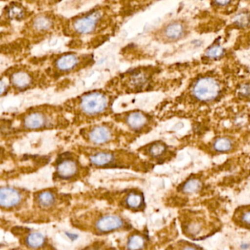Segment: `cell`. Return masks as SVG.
Returning a JSON list of instances; mask_svg holds the SVG:
<instances>
[{"mask_svg":"<svg viewBox=\"0 0 250 250\" xmlns=\"http://www.w3.org/2000/svg\"><path fill=\"white\" fill-rule=\"evenodd\" d=\"M115 99L116 96L111 92L94 90L69 99L62 106L71 117L72 125L84 126L112 116Z\"/></svg>","mask_w":250,"mask_h":250,"instance_id":"1","label":"cell"},{"mask_svg":"<svg viewBox=\"0 0 250 250\" xmlns=\"http://www.w3.org/2000/svg\"><path fill=\"white\" fill-rule=\"evenodd\" d=\"M72 197L61 192L55 187L43 188L33 193L32 206L17 213L23 222L43 223L61 220L68 213Z\"/></svg>","mask_w":250,"mask_h":250,"instance_id":"2","label":"cell"},{"mask_svg":"<svg viewBox=\"0 0 250 250\" xmlns=\"http://www.w3.org/2000/svg\"><path fill=\"white\" fill-rule=\"evenodd\" d=\"M77 152L88 162L89 166L95 169H128L137 172H146L150 169L138 152L121 147H100L80 146Z\"/></svg>","mask_w":250,"mask_h":250,"instance_id":"3","label":"cell"},{"mask_svg":"<svg viewBox=\"0 0 250 250\" xmlns=\"http://www.w3.org/2000/svg\"><path fill=\"white\" fill-rule=\"evenodd\" d=\"M74 228L98 236L133 229L129 219L118 209L92 208L71 216Z\"/></svg>","mask_w":250,"mask_h":250,"instance_id":"4","label":"cell"},{"mask_svg":"<svg viewBox=\"0 0 250 250\" xmlns=\"http://www.w3.org/2000/svg\"><path fill=\"white\" fill-rule=\"evenodd\" d=\"M15 120L17 125L10 126L15 133L65 129L71 124L63 106L51 104L29 108L17 115Z\"/></svg>","mask_w":250,"mask_h":250,"instance_id":"5","label":"cell"},{"mask_svg":"<svg viewBox=\"0 0 250 250\" xmlns=\"http://www.w3.org/2000/svg\"><path fill=\"white\" fill-rule=\"evenodd\" d=\"M79 134L87 146L100 147L127 146L138 137L115 121H102L84 125L80 128Z\"/></svg>","mask_w":250,"mask_h":250,"instance_id":"6","label":"cell"},{"mask_svg":"<svg viewBox=\"0 0 250 250\" xmlns=\"http://www.w3.org/2000/svg\"><path fill=\"white\" fill-rule=\"evenodd\" d=\"M80 156L78 152L69 150L60 153L53 163V181L71 184L85 179L90 174V169L83 165Z\"/></svg>","mask_w":250,"mask_h":250,"instance_id":"7","label":"cell"},{"mask_svg":"<svg viewBox=\"0 0 250 250\" xmlns=\"http://www.w3.org/2000/svg\"><path fill=\"white\" fill-rule=\"evenodd\" d=\"M101 198L118 208L138 213L145 210L146 199L141 190L126 188L121 191H106L101 192Z\"/></svg>","mask_w":250,"mask_h":250,"instance_id":"8","label":"cell"},{"mask_svg":"<svg viewBox=\"0 0 250 250\" xmlns=\"http://www.w3.org/2000/svg\"><path fill=\"white\" fill-rule=\"evenodd\" d=\"M33 194L21 187L5 186L0 190V207L2 212L20 213L30 207Z\"/></svg>","mask_w":250,"mask_h":250,"instance_id":"9","label":"cell"},{"mask_svg":"<svg viewBox=\"0 0 250 250\" xmlns=\"http://www.w3.org/2000/svg\"><path fill=\"white\" fill-rule=\"evenodd\" d=\"M117 124H121L137 137L147 134L152 128L153 118L147 112L140 109H131L111 116Z\"/></svg>","mask_w":250,"mask_h":250,"instance_id":"10","label":"cell"},{"mask_svg":"<svg viewBox=\"0 0 250 250\" xmlns=\"http://www.w3.org/2000/svg\"><path fill=\"white\" fill-rule=\"evenodd\" d=\"M11 232L19 240L20 245L24 248L32 250L53 248L46 235L31 228L24 226H14L11 228Z\"/></svg>","mask_w":250,"mask_h":250,"instance_id":"11","label":"cell"},{"mask_svg":"<svg viewBox=\"0 0 250 250\" xmlns=\"http://www.w3.org/2000/svg\"><path fill=\"white\" fill-rule=\"evenodd\" d=\"M104 19V12L102 9H96L85 13L72 20L71 23V31L78 36L92 34L99 30Z\"/></svg>","mask_w":250,"mask_h":250,"instance_id":"12","label":"cell"},{"mask_svg":"<svg viewBox=\"0 0 250 250\" xmlns=\"http://www.w3.org/2000/svg\"><path fill=\"white\" fill-rule=\"evenodd\" d=\"M220 84L213 77H202L197 80L192 87V94L200 102L214 100L220 93Z\"/></svg>","mask_w":250,"mask_h":250,"instance_id":"13","label":"cell"},{"mask_svg":"<svg viewBox=\"0 0 250 250\" xmlns=\"http://www.w3.org/2000/svg\"><path fill=\"white\" fill-rule=\"evenodd\" d=\"M150 77L145 71L134 70L125 74L121 80V87L125 93H138L147 89Z\"/></svg>","mask_w":250,"mask_h":250,"instance_id":"14","label":"cell"},{"mask_svg":"<svg viewBox=\"0 0 250 250\" xmlns=\"http://www.w3.org/2000/svg\"><path fill=\"white\" fill-rule=\"evenodd\" d=\"M6 79L8 83V90L11 87V88L17 92H24L30 90L36 87L38 83L35 74L32 71L25 69L11 71Z\"/></svg>","mask_w":250,"mask_h":250,"instance_id":"15","label":"cell"},{"mask_svg":"<svg viewBox=\"0 0 250 250\" xmlns=\"http://www.w3.org/2000/svg\"><path fill=\"white\" fill-rule=\"evenodd\" d=\"M55 19L49 14H40L36 16L29 23L28 30L32 34L43 36L54 30Z\"/></svg>","mask_w":250,"mask_h":250,"instance_id":"16","label":"cell"},{"mask_svg":"<svg viewBox=\"0 0 250 250\" xmlns=\"http://www.w3.org/2000/svg\"><path fill=\"white\" fill-rule=\"evenodd\" d=\"M83 57L77 54H62L54 61V68L58 74H69L82 65Z\"/></svg>","mask_w":250,"mask_h":250,"instance_id":"17","label":"cell"},{"mask_svg":"<svg viewBox=\"0 0 250 250\" xmlns=\"http://www.w3.org/2000/svg\"><path fill=\"white\" fill-rule=\"evenodd\" d=\"M185 32V25L181 21H174L166 24L162 29L160 37L165 42H177L184 37Z\"/></svg>","mask_w":250,"mask_h":250,"instance_id":"18","label":"cell"},{"mask_svg":"<svg viewBox=\"0 0 250 250\" xmlns=\"http://www.w3.org/2000/svg\"><path fill=\"white\" fill-rule=\"evenodd\" d=\"M167 150V146L162 141L153 142L137 149L140 155L148 158L150 160H159Z\"/></svg>","mask_w":250,"mask_h":250,"instance_id":"19","label":"cell"},{"mask_svg":"<svg viewBox=\"0 0 250 250\" xmlns=\"http://www.w3.org/2000/svg\"><path fill=\"white\" fill-rule=\"evenodd\" d=\"M149 238L147 232L139 230H130L125 241V249L138 250L147 248L148 245Z\"/></svg>","mask_w":250,"mask_h":250,"instance_id":"20","label":"cell"},{"mask_svg":"<svg viewBox=\"0 0 250 250\" xmlns=\"http://www.w3.org/2000/svg\"><path fill=\"white\" fill-rule=\"evenodd\" d=\"M232 141L227 137H219L213 143V148L219 152L229 151L232 148Z\"/></svg>","mask_w":250,"mask_h":250,"instance_id":"21","label":"cell"},{"mask_svg":"<svg viewBox=\"0 0 250 250\" xmlns=\"http://www.w3.org/2000/svg\"><path fill=\"white\" fill-rule=\"evenodd\" d=\"M202 184L200 180L191 178L188 180L182 187V191L187 194L197 192L201 188Z\"/></svg>","mask_w":250,"mask_h":250,"instance_id":"22","label":"cell"},{"mask_svg":"<svg viewBox=\"0 0 250 250\" xmlns=\"http://www.w3.org/2000/svg\"><path fill=\"white\" fill-rule=\"evenodd\" d=\"M8 17L11 20H22L25 15L24 8L18 5H12L10 7L8 11Z\"/></svg>","mask_w":250,"mask_h":250,"instance_id":"23","label":"cell"},{"mask_svg":"<svg viewBox=\"0 0 250 250\" xmlns=\"http://www.w3.org/2000/svg\"><path fill=\"white\" fill-rule=\"evenodd\" d=\"M225 49L220 45H213L206 50V55L210 59H218L224 55Z\"/></svg>","mask_w":250,"mask_h":250,"instance_id":"24","label":"cell"},{"mask_svg":"<svg viewBox=\"0 0 250 250\" xmlns=\"http://www.w3.org/2000/svg\"><path fill=\"white\" fill-rule=\"evenodd\" d=\"M187 229L191 235H196L201 232L202 226L198 222H191L187 225Z\"/></svg>","mask_w":250,"mask_h":250,"instance_id":"25","label":"cell"},{"mask_svg":"<svg viewBox=\"0 0 250 250\" xmlns=\"http://www.w3.org/2000/svg\"><path fill=\"white\" fill-rule=\"evenodd\" d=\"M240 96L243 97L250 96V84H244L239 87L238 90Z\"/></svg>","mask_w":250,"mask_h":250,"instance_id":"26","label":"cell"},{"mask_svg":"<svg viewBox=\"0 0 250 250\" xmlns=\"http://www.w3.org/2000/svg\"><path fill=\"white\" fill-rule=\"evenodd\" d=\"M214 5L219 8L228 7L232 2V0H213Z\"/></svg>","mask_w":250,"mask_h":250,"instance_id":"27","label":"cell"},{"mask_svg":"<svg viewBox=\"0 0 250 250\" xmlns=\"http://www.w3.org/2000/svg\"><path fill=\"white\" fill-rule=\"evenodd\" d=\"M241 220L244 223L250 225V210H246L241 216Z\"/></svg>","mask_w":250,"mask_h":250,"instance_id":"28","label":"cell"},{"mask_svg":"<svg viewBox=\"0 0 250 250\" xmlns=\"http://www.w3.org/2000/svg\"><path fill=\"white\" fill-rule=\"evenodd\" d=\"M249 245L247 244H243L242 245H241V248L242 249H247Z\"/></svg>","mask_w":250,"mask_h":250,"instance_id":"29","label":"cell"},{"mask_svg":"<svg viewBox=\"0 0 250 250\" xmlns=\"http://www.w3.org/2000/svg\"><path fill=\"white\" fill-rule=\"evenodd\" d=\"M52 1H59V0H52Z\"/></svg>","mask_w":250,"mask_h":250,"instance_id":"30","label":"cell"}]
</instances>
